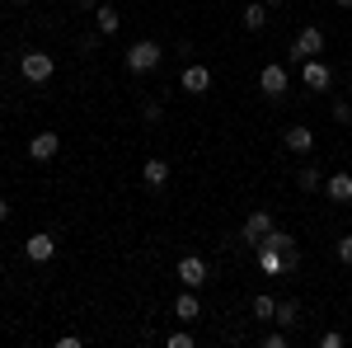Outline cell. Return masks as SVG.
Masks as SVG:
<instances>
[{
    "instance_id": "11",
    "label": "cell",
    "mask_w": 352,
    "mask_h": 348,
    "mask_svg": "<svg viewBox=\"0 0 352 348\" xmlns=\"http://www.w3.org/2000/svg\"><path fill=\"white\" fill-rule=\"evenodd\" d=\"M324 193H329V203H352V174H348V170H338V174H329Z\"/></svg>"
},
{
    "instance_id": "19",
    "label": "cell",
    "mask_w": 352,
    "mask_h": 348,
    "mask_svg": "<svg viewBox=\"0 0 352 348\" xmlns=\"http://www.w3.org/2000/svg\"><path fill=\"white\" fill-rule=\"evenodd\" d=\"M249 311H254V320H272V311H277V301H272L268 292H258L254 301H249Z\"/></svg>"
},
{
    "instance_id": "14",
    "label": "cell",
    "mask_w": 352,
    "mask_h": 348,
    "mask_svg": "<svg viewBox=\"0 0 352 348\" xmlns=\"http://www.w3.org/2000/svg\"><path fill=\"white\" fill-rule=\"evenodd\" d=\"M287 151H300V156H305V151H315V127H287Z\"/></svg>"
},
{
    "instance_id": "28",
    "label": "cell",
    "mask_w": 352,
    "mask_h": 348,
    "mask_svg": "<svg viewBox=\"0 0 352 348\" xmlns=\"http://www.w3.org/2000/svg\"><path fill=\"white\" fill-rule=\"evenodd\" d=\"M338 5H343V10H352V0H338Z\"/></svg>"
},
{
    "instance_id": "4",
    "label": "cell",
    "mask_w": 352,
    "mask_h": 348,
    "mask_svg": "<svg viewBox=\"0 0 352 348\" xmlns=\"http://www.w3.org/2000/svg\"><path fill=\"white\" fill-rule=\"evenodd\" d=\"M300 81H305V90L324 94L329 85H333V66H329V61H320V57H310V61H300Z\"/></svg>"
},
{
    "instance_id": "17",
    "label": "cell",
    "mask_w": 352,
    "mask_h": 348,
    "mask_svg": "<svg viewBox=\"0 0 352 348\" xmlns=\"http://www.w3.org/2000/svg\"><path fill=\"white\" fill-rule=\"evenodd\" d=\"M94 24H99V33H118V24H122V14H118L113 5H94Z\"/></svg>"
},
{
    "instance_id": "16",
    "label": "cell",
    "mask_w": 352,
    "mask_h": 348,
    "mask_svg": "<svg viewBox=\"0 0 352 348\" xmlns=\"http://www.w3.org/2000/svg\"><path fill=\"white\" fill-rule=\"evenodd\" d=\"M240 24L249 28V33H258V28L268 24V5L263 0H254V5H244V14H240Z\"/></svg>"
},
{
    "instance_id": "1",
    "label": "cell",
    "mask_w": 352,
    "mask_h": 348,
    "mask_svg": "<svg viewBox=\"0 0 352 348\" xmlns=\"http://www.w3.org/2000/svg\"><path fill=\"white\" fill-rule=\"evenodd\" d=\"M160 61H164V48L155 43V38H141V43L127 48V71H132V76H151Z\"/></svg>"
},
{
    "instance_id": "27",
    "label": "cell",
    "mask_w": 352,
    "mask_h": 348,
    "mask_svg": "<svg viewBox=\"0 0 352 348\" xmlns=\"http://www.w3.org/2000/svg\"><path fill=\"white\" fill-rule=\"evenodd\" d=\"M5 216H10V203H5V198H0V221H5Z\"/></svg>"
},
{
    "instance_id": "10",
    "label": "cell",
    "mask_w": 352,
    "mask_h": 348,
    "mask_svg": "<svg viewBox=\"0 0 352 348\" xmlns=\"http://www.w3.org/2000/svg\"><path fill=\"white\" fill-rule=\"evenodd\" d=\"M174 316H179L184 325L202 320V301H197V292H188V287H184V296H174Z\"/></svg>"
},
{
    "instance_id": "23",
    "label": "cell",
    "mask_w": 352,
    "mask_h": 348,
    "mask_svg": "<svg viewBox=\"0 0 352 348\" xmlns=\"http://www.w3.org/2000/svg\"><path fill=\"white\" fill-rule=\"evenodd\" d=\"M320 348H343V334H338V329H329V334H320Z\"/></svg>"
},
{
    "instance_id": "18",
    "label": "cell",
    "mask_w": 352,
    "mask_h": 348,
    "mask_svg": "<svg viewBox=\"0 0 352 348\" xmlns=\"http://www.w3.org/2000/svg\"><path fill=\"white\" fill-rule=\"evenodd\" d=\"M272 320L282 325V329H292V325L300 320V306H296V301H277V311H272Z\"/></svg>"
},
{
    "instance_id": "29",
    "label": "cell",
    "mask_w": 352,
    "mask_h": 348,
    "mask_svg": "<svg viewBox=\"0 0 352 348\" xmlns=\"http://www.w3.org/2000/svg\"><path fill=\"white\" fill-rule=\"evenodd\" d=\"M263 5H282V0H263Z\"/></svg>"
},
{
    "instance_id": "13",
    "label": "cell",
    "mask_w": 352,
    "mask_h": 348,
    "mask_svg": "<svg viewBox=\"0 0 352 348\" xmlns=\"http://www.w3.org/2000/svg\"><path fill=\"white\" fill-rule=\"evenodd\" d=\"M258 268H263L268 278L287 273V259H282V249H277V245H258Z\"/></svg>"
},
{
    "instance_id": "8",
    "label": "cell",
    "mask_w": 352,
    "mask_h": 348,
    "mask_svg": "<svg viewBox=\"0 0 352 348\" xmlns=\"http://www.w3.org/2000/svg\"><path fill=\"white\" fill-rule=\"evenodd\" d=\"M258 90H263L268 99H282V94H287V71H282V66H263V76H258Z\"/></svg>"
},
{
    "instance_id": "15",
    "label": "cell",
    "mask_w": 352,
    "mask_h": 348,
    "mask_svg": "<svg viewBox=\"0 0 352 348\" xmlns=\"http://www.w3.org/2000/svg\"><path fill=\"white\" fill-rule=\"evenodd\" d=\"M141 179H146L151 188H164V184H169V165H164L160 156H155V161H146V165H141Z\"/></svg>"
},
{
    "instance_id": "12",
    "label": "cell",
    "mask_w": 352,
    "mask_h": 348,
    "mask_svg": "<svg viewBox=\"0 0 352 348\" xmlns=\"http://www.w3.org/2000/svg\"><path fill=\"white\" fill-rule=\"evenodd\" d=\"M184 90L188 94H207L212 90V71L207 66H184Z\"/></svg>"
},
{
    "instance_id": "3",
    "label": "cell",
    "mask_w": 352,
    "mask_h": 348,
    "mask_svg": "<svg viewBox=\"0 0 352 348\" xmlns=\"http://www.w3.org/2000/svg\"><path fill=\"white\" fill-rule=\"evenodd\" d=\"M320 52H324V28H315V24L300 28L296 43H292V61L300 66V61H310V57H320Z\"/></svg>"
},
{
    "instance_id": "24",
    "label": "cell",
    "mask_w": 352,
    "mask_h": 348,
    "mask_svg": "<svg viewBox=\"0 0 352 348\" xmlns=\"http://www.w3.org/2000/svg\"><path fill=\"white\" fill-rule=\"evenodd\" d=\"M263 344H268V348H287V334H282V325L272 329V334H268V339H263Z\"/></svg>"
},
{
    "instance_id": "9",
    "label": "cell",
    "mask_w": 352,
    "mask_h": 348,
    "mask_svg": "<svg viewBox=\"0 0 352 348\" xmlns=\"http://www.w3.org/2000/svg\"><path fill=\"white\" fill-rule=\"evenodd\" d=\"M56 151H61V136L56 132H38L33 141H28V156H33V161H52Z\"/></svg>"
},
{
    "instance_id": "26",
    "label": "cell",
    "mask_w": 352,
    "mask_h": 348,
    "mask_svg": "<svg viewBox=\"0 0 352 348\" xmlns=\"http://www.w3.org/2000/svg\"><path fill=\"white\" fill-rule=\"evenodd\" d=\"M141 113H146V123H160V113H164V108H160V104H155V99H151V104L141 108Z\"/></svg>"
},
{
    "instance_id": "21",
    "label": "cell",
    "mask_w": 352,
    "mask_h": 348,
    "mask_svg": "<svg viewBox=\"0 0 352 348\" xmlns=\"http://www.w3.org/2000/svg\"><path fill=\"white\" fill-rule=\"evenodd\" d=\"M164 348H192V334L174 329V334H164Z\"/></svg>"
},
{
    "instance_id": "2",
    "label": "cell",
    "mask_w": 352,
    "mask_h": 348,
    "mask_svg": "<svg viewBox=\"0 0 352 348\" xmlns=\"http://www.w3.org/2000/svg\"><path fill=\"white\" fill-rule=\"evenodd\" d=\"M19 71H24V81H28V85H43V81H52L56 57H52V52H24Z\"/></svg>"
},
{
    "instance_id": "20",
    "label": "cell",
    "mask_w": 352,
    "mask_h": 348,
    "mask_svg": "<svg viewBox=\"0 0 352 348\" xmlns=\"http://www.w3.org/2000/svg\"><path fill=\"white\" fill-rule=\"evenodd\" d=\"M296 184L305 188V193H315V188L324 184V179H320V170H315V165H300V174H296Z\"/></svg>"
},
{
    "instance_id": "25",
    "label": "cell",
    "mask_w": 352,
    "mask_h": 348,
    "mask_svg": "<svg viewBox=\"0 0 352 348\" xmlns=\"http://www.w3.org/2000/svg\"><path fill=\"white\" fill-rule=\"evenodd\" d=\"M338 259H343V264H352V236H343V240H338Z\"/></svg>"
},
{
    "instance_id": "7",
    "label": "cell",
    "mask_w": 352,
    "mask_h": 348,
    "mask_svg": "<svg viewBox=\"0 0 352 348\" xmlns=\"http://www.w3.org/2000/svg\"><path fill=\"white\" fill-rule=\"evenodd\" d=\"M24 254L33 259V264H52V254H56V240L47 236V231H38V236H28V240H24Z\"/></svg>"
},
{
    "instance_id": "6",
    "label": "cell",
    "mask_w": 352,
    "mask_h": 348,
    "mask_svg": "<svg viewBox=\"0 0 352 348\" xmlns=\"http://www.w3.org/2000/svg\"><path fill=\"white\" fill-rule=\"evenodd\" d=\"M272 226H277V221H272L268 212H249V221L240 226V240H249V245H263V240L272 236Z\"/></svg>"
},
{
    "instance_id": "22",
    "label": "cell",
    "mask_w": 352,
    "mask_h": 348,
    "mask_svg": "<svg viewBox=\"0 0 352 348\" xmlns=\"http://www.w3.org/2000/svg\"><path fill=\"white\" fill-rule=\"evenodd\" d=\"M333 123H352V104H348V99L333 104Z\"/></svg>"
},
{
    "instance_id": "5",
    "label": "cell",
    "mask_w": 352,
    "mask_h": 348,
    "mask_svg": "<svg viewBox=\"0 0 352 348\" xmlns=\"http://www.w3.org/2000/svg\"><path fill=\"white\" fill-rule=\"evenodd\" d=\"M174 273H179V283H184L188 292H197V287H202V283L212 278V268H207V259H197V254H184Z\"/></svg>"
}]
</instances>
